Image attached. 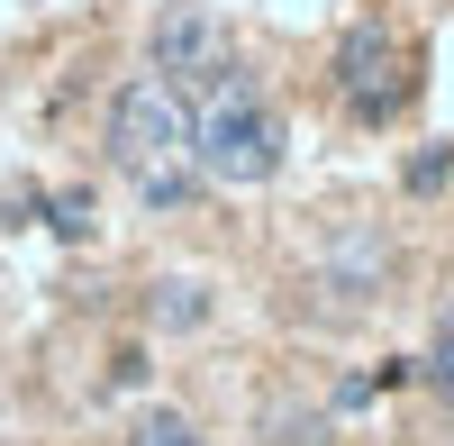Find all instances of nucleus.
<instances>
[{"instance_id":"12","label":"nucleus","mask_w":454,"mask_h":446,"mask_svg":"<svg viewBox=\"0 0 454 446\" xmlns=\"http://www.w3.org/2000/svg\"><path fill=\"white\" fill-rule=\"evenodd\" d=\"M128 446H209V437L182 419V410H145V419L128 428Z\"/></svg>"},{"instance_id":"3","label":"nucleus","mask_w":454,"mask_h":446,"mask_svg":"<svg viewBox=\"0 0 454 446\" xmlns=\"http://www.w3.org/2000/svg\"><path fill=\"white\" fill-rule=\"evenodd\" d=\"M182 146H192V109H182L155 73H128V83L109 92V155L128 173H145V164H173Z\"/></svg>"},{"instance_id":"1","label":"nucleus","mask_w":454,"mask_h":446,"mask_svg":"<svg viewBox=\"0 0 454 446\" xmlns=\"http://www.w3.org/2000/svg\"><path fill=\"white\" fill-rule=\"evenodd\" d=\"M282 109L263 100L254 83H237L227 100H209L200 119H192V146H182V155H192V173L200 182H227V192H237V182H273L282 173Z\"/></svg>"},{"instance_id":"4","label":"nucleus","mask_w":454,"mask_h":446,"mask_svg":"<svg viewBox=\"0 0 454 446\" xmlns=\"http://www.w3.org/2000/svg\"><path fill=\"white\" fill-rule=\"evenodd\" d=\"M391 64H400L391 28H382V19H355V28H346V46H336V83H346L355 119H391V109L409 100V73H400V83H382Z\"/></svg>"},{"instance_id":"14","label":"nucleus","mask_w":454,"mask_h":446,"mask_svg":"<svg viewBox=\"0 0 454 446\" xmlns=\"http://www.w3.org/2000/svg\"><path fill=\"white\" fill-rule=\"evenodd\" d=\"M364 401H382V392H372V374H346V383H336V410H364Z\"/></svg>"},{"instance_id":"13","label":"nucleus","mask_w":454,"mask_h":446,"mask_svg":"<svg viewBox=\"0 0 454 446\" xmlns=\"http://www.w3.org/2000/svg\"><path fill=\"white\" fill-rule=\"evenodd\" d=\"M109 383H145V346H119V355H109Z\"/></svg>"},{"instance_id":"2","label":"nucleus","mask_w":454,"mask_h":446,"mask_svg":"<svg viewBox=\"0 0 454 446\" xmlns=\"http://www.w3.org/2000/svg\"><path fill=\"white\" fill-rule=\"evenodd\" d=\"M145 64H155V83L182 100V109H209L246 83L237 55H227V28L200 10V0H173V10L155 19V36H145Z\"/></svg>"},{"instance_id":"8","label":"nucleus","mask_w":454,"mask_h":446,"mask_svg":"<svg viewBox=\"0 0 454 446\" xmlns=\"http://www.w3.org/2000/svg\"><path fill=\"white\" fill-rule=\"evenodd\" d=\"M445 182H454V146H419V155L400 164V192H409V201H427V192H445Z\"/></svg>"},{"instance_id":"11","label":"nucleus","mask_w":454,"mask_h":446,"mask_svg":"<svg viewBox=\"0 0 454 446\" xmlns=\"http://www.w3.org/2000/svg\"><path fill=\"white\" fill-rule=\"evenodd\" d=\"M419 374H427V392L454 410V310L436 319V338H427V364H419Z\"/></svg>"},{"instance_id":"7","label":"nucleus","mask_w":454,"mask_h":446,"mask_svg":"<svg viewBox=\"0 0 454 446\" xmlns=\"http://www.w3.org/2000/svg\"><path fill=\"white\" fill-rule=\"evenodd\" d=\"M137 201H145V210H192V201H200V173H192V155L145 164V173H137Z\"/></svg>"},{"instance_id":"6","label":"nucleus","mask_w":454,"mask_h":446,"mask_svg":"<svg viewBox=\"0 0 454 446\" xmlns=\"http://www.w3.org/2000/svg\"><path fill=\"white\" fill-rule=\"evenodd\" d=\"M145 319H155V328H209V283H192V274L155 283V291H145Z\"/></svg>"},{"instance_id":"10","label":"nucleus","mask_w":454,"mask_h":446,"mask_svg":"<svg viewBox=\"0 0 454 446\" xmlns=\"http://www.w3.org/2000/svg\"><path fill=\"white\" fill-rule=\"evenodd\" d=\"M263 428H273V446H327V419L318 410H291V401H273Z\"/></svg>"},{"instance_id":"9","label":"nucleus","mask_w":454,"mask_h":446,"mask_svg":"<svg viewBox=\"0 0 454 446\" xmlns=\"http://www.w3.org/2000/svg\"><path fill=\"white\" fill-rule=\"evenodd\" d=\"M46 228L64 237V246H82L100 219H91V192H46Z\"/></svg>"},{"instance_id":"5","label":"nucleus","mask_w":454,"mask_h":446,"mask_svg":"<svg viewBox=\"0 0 454 446\" xmlns=\"http://www.w3.org/2000/svg\"><path fill=\"white\" fill-rule=\"evenodd\" d=\"M382 274H391V246L372 237V228H346V237L327 246V291H336V301H364Z\"/></svg>"}]
</instances>
